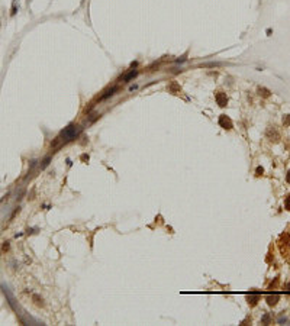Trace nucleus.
Returning <instances> with one entry per match:
<instances>
[{
    "instance_id": "obj_1",
    "label": "nucleus",
    "mask_w": 290,
    "mask_h": 326,
    "mask_svg": "<svg viewBox=\"0 0 290 326\" xmlns=\"http://www.w3.org/2000/svg\"><path fill=\"white\" fill-rule=\"evenodd\" d=\"M80 130H81V128H80L79 125H68V126L60 133V136L55 138L52 147L55 148V147H58V145H61V144H65V142H70V141L76 139L77 135L80 133Z\"/></svg>"
},
{
    "instance_id": "obj_2",
    "label": "nucleus",
    "mask_w": 290,
    "mask_h": 326,
    "mask_svg": "<svg viewBox=\"0 0 290 326\" xmlns=\"http://www.w3.org/2000/svg\"><path fill=\"white\" fill-rule=\"evenodd\" d=\"M219 123H220V125H222L225 129H231V128H232V122H231V119H229V118H226V116H220Z\"/></svg>"
},
{
    "instance_id": "obj_3",
    "label": "nucleus",
    "mask_w": 290,
    "mask_h": 326,
    "mask_svg": "<svg viewBox=\"0 0 290 326\" xmlns=\"http://www.w3.org/2000/svg\"><path fill=\"white\" fill-rule=\"evenodd\" d=\"M216 100H218L219 106H225V104H226V102H228L226 96H225V94H222V93H219V94L216 96Z\"/></svg>"
},
{
    "instance_id": "obj_4",
    "label": "nucleus",
    "mask_w": 290,
    "mask_h": 326,
    "mask_svg": "<svg viewBox=\"0 0 290 326\" xmlns=\"http://www.w3.org/2000/svg\"><path fill=\"white\" fill-rule=\"evenodd\" d=\"M277 301H279V296H277V294H273V296H268V297H267V303H268L270 306L277 304Z\"/></svg>"
},
{
    "instance_id": "obj_5",
    "label": "nucleus",
    "mask_w": 290,
    "mask_h": 326,
    "mask_svg": "<svg viewBox=\"0 0 290 326\" xmlns=\"http://www.w3.org/2000/svg\"><path fill=\"white\" fill-rule=\"evenodd\" d=\"M258 91H260V94H263L264 97H268V96H270V90H267V88H258Z\"/></svg>"
},
{
    "instance_id": "obj_6",
    "label": "nucleus",
    "mask_w": 290,
    "mask_h": 326,
    "mask_svg": "<svg viewBox=\"0 0 290 326\" xmlns=\"http://www.w3.org/2000/svg\"><path fill=\"white\" fill-rule=\"evenodd\" d=\"M136 74H138L136 71H131V73H129V74H128V76L125 77V81H129V80H131V79H133V77H135Z\"/></svg>"
},
{
    "instance_id": "obj_7",
    "label": "nucleus",
    "mask_w": 290,
    "mask_h": 326,
    "mask_svg": "<svg viewBox=\"0 0 290 326\" xmlns=\"http://www.w3.org/2000/svg\"><path fill=\"white\" fill-rule=\"evenodd\" d=\"M258 299H260V297H258V296H251V297H248V300H249V301H251V304H255V303H257V300H258Z\"/></svg>"
},
{
    "instance_id": "obj_8",
    "label": "nucleus",
    "mask_w": 290,
    "mask_h": 326,
    "mask_svg": "<svg viewBox=\"0 0 290 326\" xmlns=\"http://www.w3.org/2000/svg\"><path fill=\"white\" fill-rule=\"evenodd\" d=\"M283 123H284V125H287V126H290V115H287V116L283 119Z\"/></svg>"
},
{
    "instance_id": "obj_9",
    "label": "nucleus",
    "mask_w": 290,
    "mask_h": 326,
    "mask_svg": "<svg viewBox=\"0 0 290 326\" xmlns=\"http://www.w3.org/2000/svg\"><path fill=\"white\" fill-rule=\"evenodd\" d=\"M263 322H264L265 325H267V323H270V316H268V315H265V316L263 318Z\"/></svg>"
},
{
    "instance_id": "obj_10",
    "label": "nucleus",
    "mask_w": 290,
    "mask_h": 326,
    "mask_svg": "<svg viewBox=\"0 0 290 326\" xmlns=\"http://www.w3.org/2000/svg\"><path fill=\"white\" fill-rule=\"evenodd\" d=\"M286 209H287V210H290V196L286 199Z\"/></svg>"
},
{
    "instance_id": "obj_11",
    "label": "nucleus",
    "mask_w": 290,
    "mask_h": 326,
    "mask_svg": "<svg viewBox=\"0 0 290 326\" xmlns=\"http://www.w3.org/2000/svg\"><path fill=\"white\" fill-rule=\"evenodd\" d=\"M263 171H264V170H263L261 167H258V168H257V175H261V174H263Z\"/></svg>"
},
{
    "instance_id": "obj_12",
    "label": "nucleus",
    "mask_w": 290,
    "mask_h": 326,
    "mask_svg": "<svg viewBox=\"0 0 290 326\" xmlns=\"http://www.w3.org/2000/svg\"><path fill=\"white\" fill-rule=\"evenodd\" d=\"M287 183H289V184H290V171H289V172H287Z\"/></svg>"
}]
</instances>
